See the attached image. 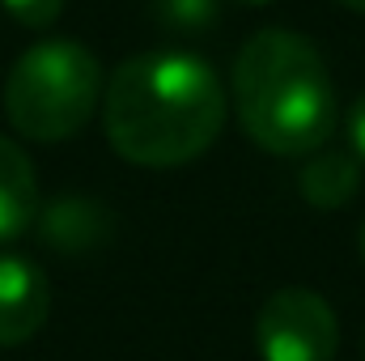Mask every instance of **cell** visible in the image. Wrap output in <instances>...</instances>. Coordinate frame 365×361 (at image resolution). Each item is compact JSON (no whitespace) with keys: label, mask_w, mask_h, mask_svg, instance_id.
I'll return each instance as SVG.
<instances>
[{"label":"cell","mask_w":365,"mask_h":361,"mask_svg":"<svg viewBox=\"0 0 365 361\" xmlns=\"http://www.w3.org/2000/svg\"><path fill=\"white\" fill-rule=\"evenodd\" d=\"M230 115L221 77L191 51H140L102 90L110 149L149 171L187 166L212 149Z\"/></svg>","instance_id":"obj_1"},{"label":"cell","mask_w":365,"mask_h":361,"mask_svg":"<svg viewBox=\"0 0 365 361\" xmlns=\"http://www.w3.org/2000/svg\"><path fill=\"white\" fill-rule=\"evenodd\" d=\"M242 132L276 158H306L336 132L340 102L323 51L293 30H259L234 60Z\"/></svg>","instance_id":"obj_2"},{"label":"cell","mask_w":365,"mask_h":361,"mask_svg":"<svg viewBox=\"0 0 365 361\" xmlns=\"http://www.w3.org/2000/svg\"><path fill=\"white\" fill-rule=\"evenodd\" d=\"M102 64L86 43L47 39L17 56L4 81V115L17 136L56 145L77 136L102 102Z\"/></svg>","instance_id":"obj_3"},{"label":"cell","mask_w":365,"mask_h":361,"mask_svg":"<svg viewBox=\"0 0 365 361\" xmlns=\"http://www.w3.org/2000/svg\"><path fill=\"white\" fill-rule=\"evenodd\" d=\"M259 361H336L340 323L323 293L314 289H276L255 319Z\"/></svg>","instance_id":"obj_4"},{"label":"cell","mask_w":365,"mask_h":361,"mask_svg":"<svg viewBox=\"0 0 365 361\" xmlns=\"http://www.w3.org/2000/svg\"><path fill=\"white\" fill-rule=\"evenodd\" d=\"M51 315V285L26 255L0 251V349L26 345Z\"/></svg>","instance_id":"obj_5"},{"label":"cell","mask_w":365,"mask_h":361,"mask_svg":"<svg viewBox=\"0 0 365 361\" xmlns=\"http://www.w3.org/2000/svg\"><path fill=\"white\" fill-rule=\"evenodd\" d=\"M38 221V175L26 149L0 136V243L21 238Z\"/></svg>","instance_id":"obj_6"},{"label":"cell","mask_w":365,"mask_h":361,"mask_svg":"<svg viewBox=\"0 0 365 361\" xmlns=\"http://www.w3.org/2000/svg\"><path fill=\"white\" fill-rule=\"evenodd\" d=\"M302 200L314 208H344L361 187V162L353 149H314L297 175Z\"/></svg>","instance_id":"obj_7"},{"label":"cell","mask_w":365,"mask_h":361,"mask_svg":"<svg viewBox=\"0 0 365 361\" xmlns=\"http://www.w3.org/2000/svg\"><path fill=\"white\" fill-rule=\"evenodd\" d=\"M102 208L90 200H60L47 208L43 217V243L60 247V251H86L102 238Z\"/></svg>","instance_id":"obj_8"},{"label":"cell","mask_w":365,"mask_h":361,"mask_svg":"<svg viewBox=\"0 0 365 361\" xmlns=\"http://www.w3.org/2000/svg\"><path fill=\"white\" fill-rule=\"evenodd\" d=\"M153 17L166 26V30H179V34H200L217 21V0H149Z\"/></svg>","instance_id":"obj_9"},{"label":"cell","mask_w":365,"mask_h":361,"mask_svg":"<svg viewBox=\"0 0 365 361\" xmlns=\"http://www.w3.org/2000/svg\"><path fill=\"white\" fill-rule=\"evenodd\" d=\"M4 4V13L17 21V26H26V30H47L60 13H64V0H0Z\"/></svg>","instance_id":"obj_10"},{"label":"cell","mask_w":365,"mask_h":361,"mask_svg":"<svg viewBox=\"0 0 365 361\" xmlns=\"http://www.w3.org/2000/svg\"><path fill=\"white\" fill-rule=\"evenodd\" d=\"M349 141H353V153L365 158V93L357 98V106L349 115Z\"/></svg>","instance_id":"obj_11"},{"label":"cell","mask_w":365,"mask_h":361,"mask_svg":"<svg viewBox=\"0 0 365 361\" xmlns=\"http://www.w3.org/2000/svg\"><path fill=\"white\" fill-rule=\"evenodd\" d=\"M344 9H353V13H365V0H340Z\"/></svg>","instance_id":"obj_12"},{"label":"cell","mask_w":365,"mask_h":361,"mask_svg":"<svg viewBox=\"0 0 365 361\" xmlns=\"http://www.w3.org/2000/svg\"><path fill=\"white\" fill-rule=\"evenodd\" d=\"M357 247H361V260H365V221H361V238H357Z\"/></svg>","instance_id":"obj_13"},{"label":"cell","mask_w":365,"mask_h":361,"mask_svg":"<svg viewBox=\"0 0 365 361\" xmlns=\"http://www.w3.org/2000/svg\"><path fill=\"white\" fill-rule=\"evenodd\" d=\"M234 4H272V0H234Z\"/></svg>","instance_id":"obj_14"},{"label":"cell","mask_w":365,"mask_h":361,"mask_svg":"<svg viewBox=\"0 0 365 361\" xmlns=\"http://www.w3.org/2000/svg\"><path fill=\"white\" fill-rule=\"evenodd\" d=\"M361 349H365V340H361Z\"/></svg>","instance_id":"obj_15"}]
</instances>
